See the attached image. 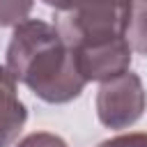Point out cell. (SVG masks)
<instances>
[{
    "label": "cell",
    "mask_w": 147,
    "mask_h": 147,
    "mask_svg": "<svg viewBox=\"0 0 147 147\" xmlns=\"http://www.w3.org/2000/svg\"><path fill=\"white\" fill-rule=\"evenodd\" d=\"M7 71L46 103H69L85 90L71 48L55 25L41 18H25L11 32L7 46Z\"/></svg>",
    "instance_id": "cell-1"
},
{
    "label": "cell",
    "mask_w": 147,
    "mask_h": 147,
    "mask_svg": "<svg viewBox=\"0 0 147 147\" xmlns=\"http://www.w3.org/2000/svg\"><path fill=\"white\" fill-rule=\"evenodd\" d=\"M133 0H80L55 16V30L71 51L126 39Z\"/></svg>",
    "instance_id": "cell-2"
},
{
    "label": "cell",
    "mask_w": 147,
    "mask_h": 147,
    "mask_svg": "<svg viewBox=\"0 0 147 147\" xmlns=\"http://www.w3.org/2000/svg\"><path fill=\"white\" fill-rule=\"evenodd\" d=\"M96 117L106 129H129L147 110V92L138 74L126 71L101 83L96 92Z\"/></svg>",
    "instance_id": "cell-3"
},
{
    "label": "cell",
    "mask_w": 147,
    "mask_h": 147,
    "mask_svg": "<svg viewBox=\"0 0 147 147\" xmlns=\"http://www.w3.org/2000/svg\"><path fill=\"white\" fill-rule=\"evenodd\" d=\"M71 53H74L78 74L83 76L85 83H90V80L106 83L115 76H122L131 69V60H133V55H131L133 51L126 39L94 46V48L71 51Z\"/></svg>",
    "instance_id": "cell-4"
},
{
    "label": "cell",
    "mask_w": 147,
    "mask_h": 147,
    "mask_svg": "<svg viewBox=\"0 0 147 147\" xmlns=\"http://www.w3.org/2000/svg\"><path fill=\"white\" fill-rule=\"evenodd\" d=\"M28 122V108L18 99L16 80L0 64V147H11Z\"/></svg>",
    "instance_id": "cell-5"
},
{
    "label": "cell",
    "mask_w": 147,
    "mask_h": 147,
    "mask_svg": "<svg viewBox=\"0 0 147 147\" xmlns=\"http://www.w3.org/2000/svg\"><path fill=\"white\" fill-rule=\"evenodd\" d=\"M126 41L131 51L147 55V0H133L131 21L126 28Z\"/></svg>",
    "instance_id": "cell-6"
},
{
    "label": "cell",
    "mask_w": 147,
    "mask_h": 147,
    "mask_svg": "<svg viewBox=\"0 0 147 147\" xmlns=\"http://www.w3.org/2000/svg\"><path fill=\"white\" fill-rule=\"evenodd\" d=\"M34 0H0V28H16L32 11Z\"/></svg>",
    "instance_id": "cell-7"
},
{
    "label": "cell",
    "mask_w": 147,
    "mask_h": 147,
    "mask_svg": "<svg viewBox=\"0 0 147 147\" xmlns=\"http://www.w3.org/2000/svg\"><path fill=\"white\" fill-rule=\"evenodd\" d=\"M16 147H69L64 138L48 133V131H34L30 136H25L23 140H18Z\"/></svg>",
    "instance_id": "cell-8"
},
{
    "label": "cell",
    "mask_w": 147,
    "mask_h": 147,
    "mask_svg": "<svg viewBox=\"0 0 147 147\" xmlns=\"http://www.w3.org/2000/svg\"><path fill=\"white\" fill-rule=\"evenodd\" d=\"M96 147H147V133H142V131L122 133V136H115V138L99 142Z\"/></svg>",
    "instance_id": "cell-9"
},
{
    "label": "cell",
    "mask_w": 147,
    "mask_h": 147,
    "mask_svg": "<svg viewBox=\"0 0 147 147\" xmlns=\"http://www.w3.org/2000/svg\"><path fill=\"white\" fill-rule=\"evenodd\" d=\"M41 2L48 5V7H53V9H57V11H67V9H71L80 0H41Z\"/></svg>",
    "instance_id": "cell-10"
}]
</instances>
